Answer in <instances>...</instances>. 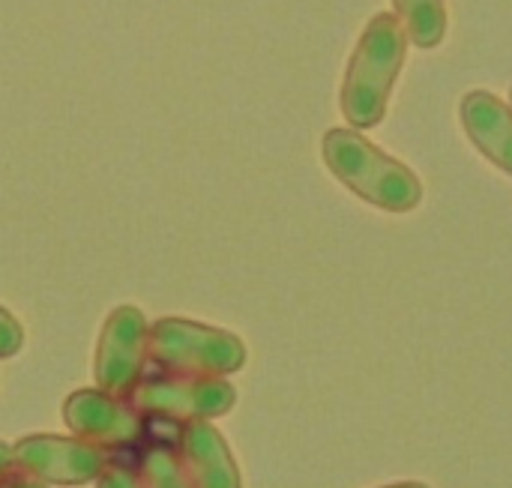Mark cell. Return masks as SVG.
<instances>
[{"label": "cell", "mask_w": 512, "mask_h": 488, "mask_svg": "<svg viewBox=\"0 0 512 488\" xmlns=\"http://www.w3.org/2000/svg\"><path fill=\"white\" fill-rule=\"evenodd\" d=\"M384 488H429V486H426V483H414V480H411V483H393V486H384Z\"/></svg>", "instance_id": "2e32d148"}, {"label": "cell", "mask_w": 512, "mask_h": 488, "mask_svg": "<svg viewBox=\"0 0 512 488\" xmlns=\"http://www.w3.org/2000/svg\"><path fill=\"white\" fill-rule=\"evenodd\" d=\"M138 477H141L144 488H192L180 468L177 450H171L165 444H150L144 450Z\"/></svg>", "instance_id": "8fae6325"}, {"label": "cell", "mask_w": 512, "mask_h": 488, "mask_svg": "<svg viewBox=\"0 0 512 488\" xmlns=\"http://www.w3.org/2000/svg\"><path fill=\"white\" fill-rule=\"evenodd\" d=\"M393 15L408 33V42L420 48H438L447 36V3L444 0H393Z\"/></svg>", "instance_id": "30bf717a"}, {"label": "cell", "mask_w": 512, "mask_h": 488, "mask_svg": "<svg viewBox=\"0 0 512 488\" xmlns=\"http://www.w3.org/2000/svg\"><path fill=\"white\" fill-rule=\"evenodd\" d=\"M132 408L144 417L159 420H216L228 414L237 402V390L225 378L207 375H168L141 381L132 390Z\"/></svg>", "instance_id": "277c9868"}, {"label": "cell", "mask_w": 512, "mask_h": 488, "mask_svg": "<svg viewBox=\"0 0 512 488\" xmlns=\"http://www.w3.org/2000/svg\"><path fill=\"white\" fill-rule=\"evenodd\" d=\"M12 468H15V465H12V447L0 441V480H3L6 474H12Z\"/></svg>", "instance_id": "9a60e30c"}, {"label": "cell", "mask_w": 512, "mask_h": 488, "mask_svg": "<svg viewBox=\"0 0 512 488\" xmlns=\"http://www.w3.org/2000/svg\"><path fill=\"white\" fill-rule=\"evenodd\" d=\"M177 459L192 488H243L237 459L225 435L210 420L183 423L177 438Z\"/></svg>", "instance_id": "ba28073f"}, {"label": "cell", "mask_w": 512, "mask_h": 488, "mask_svg": "<svg viewBox=\"0 0 512 488\" xmlns=\"http://www.w3.org/2000/svg\"><path fill=\"white\" fill-rule=\"evenodd\" d=\"M147 357L174 375L225 378L246 366V342L201 321L162 318L150 324Z\"/></svg>", "instance_id": "3957f363"}, {"label": "cell", "mask_w": 512, "mask_h": 488, "mask_svg": "<svg viewBox=\"0 0 512 488\" xmlns=\"http://www.w3.org/2000/svg\"><path fill=\"white\" fill-rule=\"evenodd\" d=\"M462 126L474 147L512 177V108L489 90H474L459 105Z\"/></svg>", "instance_id": "9c48e42d"}, {"label": "cell", "mask_w": 512, "mask_h": 488, "mask_svg": "<svg viewBox=\"0 0 512 488\" xmlns=\"http://www.w3.org/2000/svg\"><path fill=\"white\" fill-rule=\"evenodd\" d=\"M0 488H48V486H45V483H39V480H33V477H27V474H18V477L6 474V477L0 480Z\"/></svg>", "instance_id": "5bb4252c"}, {"label": "cell", "mask_w": 512, "mask_h": 488, "mask_svg": "<svg viewBox=\"0 0 512 488\" xmlns=\"http://www.w3.org/2000/svg\"><path fill=\"white\" fill-rule=\"evenodd\" d=\"M96 488H144L138 471H132L129 465H108L102 471V477L96 480Z\"/></svg>", "instance_id": "4fadbf2b"}, {"label": "cell", "mask_w": 512, "mask_h": 488, "mask_svg": "<svg viewBox=\"0 0 512 488\" xmlns=\"http://www.w3.org/2000/svg\"><path fill=\"white\" fill-rule=\"evenodd\" d=\"M321 153L330 174L372 207L387 213H411L423 201L420 177L357 129H330L321 141Z\"/></svg>", "instance_id": "7a4b0ae2"}, {"label": "cell", "mask_w": 512, "mask_h": 488, "mask_svg": "<svg viewBox=\"0 0 512 488\" xmlns=\"http://www.w3.org/2000/svg\"><path fill=\"white\" fill-rule=\"evenodd\" d=\"M63 423L75 438L99 450H123L144 438V414L99 387L72 393L63 402Z\"/></svg>", "instance_id": "52a82bcc"}, {"label": "cell", "mask_w": 512, "mask_h": 488, "mask_svg": "<svg viewBox=\"0 0 512 488\" xmlns=\"http://www.w3.org/2000/svg\"><path fill=\"white\" fill-rule=\"evenodd\" d=\"M408 54V33L393 12L375 15L351 60L342 81V114L351 129H375L387 117V105L393 96V84L402 72Z\"/></svg>", "instance_id": "6da1fadb"}, {"label": "cell", "mask_w": 512, "mask_h": 488, "mask_svg": "<svg viewBox=\"0 0 512 488\" xmlns=\"http://www.w3.org/2000/svg\"><path fill=\"white\" fill-rule=\"evenodd\" d=\"M12 465L45 486H84L102 477L108 456L75 435H27L12 444Z\"/></svg>", "instance_id": "8992f818"}, {"label": "cell", "mask_w": 512, "mask_h": 488, "mask_svg": "<svg viewBox=\"0 0 512 488\" xmlns=\"http://www.w3.org/2000/svg\"><path fill=\"white\" fill-rule=\"evenodd\" d=\"M510 102H512V87H510Z\"/></svg>", "instance_id": "e0dca14e"}, {"label": "cell", "mask_w": 512, "mask_h": 488, "mask_svg": "<svg viewBox=\"0 0 512 488\" xmlns=\"http://www.w3.org/2000/svg\"><path fill=\"white\" fill-rule=\"evenodd\" d=\"M24 348V330L21 324L0 306V360L15 357Z\"/></svg>", "instance_id": "7c38bea8"}, {"label": "cell", "mask_w": 512, "mask_h": 488, "mask_svg": "<svg viewBox=\"0 0 512 488\" xmlns=\"http://www.w3.org/2000/svg\"><path fill=\"white\" fill-rule=\"evenodd\" d=\"M147 333L150 324L135 306H117L108 315L93 354V378L102 393L117 399L132 396L147 360Z\"/></svg>", "instance_id": "5b68a950"}]
</instances>
